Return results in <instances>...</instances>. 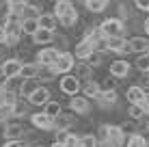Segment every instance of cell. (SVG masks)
I'll use <instances>...</instances> for the list:
<instances>
[{"label":"cell","mask_w":149,"mask_h":147,"mask_svg":"<svg viewBox=\"0 0 149 147\" xmlns=\"http://www.w3.org/2000/svg\"><path fill=\"white\" fill-rule=\"evenodd\" d=\"M138 11H149V0H134Z\"/></svg>","instance_id":"obj_43"},{"label":"cell","mask_w":149,"mask_h":147,"mask_svg":"<svg viewBox=\"0 0 149 147\" xmlns=\"http://www.w3.org/2000/svg\"><path fill=\"white\" fill-rule=\"evenodd\" d=\"M39 87H41L39 78H22V84H19V98H26L28 100Z\"/></svg>","instance_id":"obj_12"},{"label":"cell","mask_w":149,"mask_h":147,"mask_svg":"<svg viewBox=\"0 0 149 147\" xmlns=\"http://www.w3.org/2000/svg\"><path fill=\"white\" fill-rule=\"evenodd\" d=\"M22 61L19 59H7L2 63V72H4V78H19V72H22Z\"/></svg>","instance_id":"obj_9"},{"label":"cell","mask_w":149,"mask_h":147,"mask_svg":"<svg viewBox=\"0 0 149 147\" xmlns=\"http://www.w3.org/2000/svg\"><path fill=\"white\" fill-rule=\"evenodd\" d=\"M37 30H39V22L37 20H22V33H26V35L33 37Z\"/></svg>","instance_id":"obj_32"},{"label":"cell","mask_w":149,"mask_h":147,"mask_svg":"<svg viewBox=\"0 0 149 147\" xmlns=\"http://www.w3.org/2000/svg\"><path fill=\"white\" fill-rule=\"evenodd\" d=\"M80 147H100V139L95 134H84L80 136Z\"/></svg>","instance_id":"obj_33"},{"label":"cell","mask_w":149,"mask_h":147,"mask_svg":"<svg viewBox=\"0 0 149 147\" xmlns=\"http://www.w3.org/2000/svg\"><path fill=\"white\" fill-rule=\"evenodd\" d=\"M100 30H102L104 37H123L125 26H123L121 17H108V20H104V22L100 24Z\"/></svg>","instance_id":"obj_3"},{"label":"cell","mask_w":149,"mask_h":147,"mask_svg":"<svg viewBox=\"0 0 149 147\" xmlns=\"http://www.w3.org/2000/svg\"><path fill=\"white\" fill-rule=\"evenodd\" d=\"M52 39H54V33L52 30H48V28H41L33 35V41L35 43H39V45H48V43H52Z\"/></svg>","instance_id":"obj_20"},{"label":"cell","mask_w":149,"mask_h":147,"mask_svg":"<svg viewBox=\"0 0 149 147\" xmlns=\"http://www.w3.org/2000/svg\"><path fill=\"white\" fill-rule=\"evenodd\" d=\"M84 7L89 9L91 13H102L108 7V0H84Z\"/></svg>","instance_id":"obj_26"},{"label":"cell","mask_w":149,"mask_h":147,"mask_svg":"<svg viewBox=\"0 0 149 147\" xmlns=\"http://www.w3.org/2000/svg\"><path fill=\"white\" fill-rule=\"evenodd\" d=\"M30 123H33L35 128H39V130H54V119L48 117L43 110H41V113H35L33 117H30Z\"/></svg>","instance_id":"obj_11"},{"label":"cell","mask_w":149,"mask_h":147,"mask_svg":"<svg viewBox=\"0 0 149 147\" xmlns=\"http://www.w3.org/2000/svg\"><path fill=\"white\" fill-rule=\"evenodd\" d=\"M7 43V28H4V24H0V45Z\"/></svg>","instance_id":"obj_44"},{"label":"cell","mask_w":149,"mask_h":147,"mask_svg":"<svg viewBox=\"0 0 149 147\" xmlns=\"http://www.w3.org/2000/svg\"><path fill=\"white\" fill-rule=\"evenodd\" d=\"M43 113L48 115V117H52V119H56L61 113H63V106H61L58 102H54V100H50L48 104L43 106Z\"/></svg>","instance_id":"obj_25"},{"label":"cell","mask_w":149,"mask_h":147,"mask_svg":"<svg viewBox=\"0 0 149 147\" xmlns=\"http://www.w3.org/2000/svg\"><path fill=\"white\" fill-rule=\"evenodd\" d=\"M67 136H69V130H56V141L54 143H65Z\"/></svg>","instance_id":"obj_42"},{"label":"cell","mask_w":149,"mask_h":147,"mask_svg":"<svg viewBox=\"0 0 149 147\" xmlns=\"http://www.w3.org/2000/svg\"><path fill=\"white\" fill-rule=\"evenodd\" d=\"M4 28H7V45H17L19 35H22V17L9 15L4 22Z\"/></svg>","instance_id":"obj_2"},{"label":"cell","mask_w":149,"mask_h":147,"mask_svg":"<svg viewBox=\"0 0 149 147\" xmlns=\"http://www.w3.org/2000/svg\"><path fill=\"white\" fill-rule=\"evenodd\" d=\"M97 102H100V106L108 108V106H112L117 102V91H102L100 98H97Z\"/></svg>","instance_id":"obj_24"},{"label":"cell","mask_w":149,"mask_h":147,"mask_svg":"<svg viewBox=\"0 0 149 147\" xmlns=\"http://www.w3.org/2000/svg\"><path fill=\"white\" fill-rule=\"evenodd\" d=\"M69 108L74 110L76 115H86L91 110V102H89V98H84V95H74L71 102H69Z\"/></svg>","instance_id":"obj_10"},{"label":"cell","mask_w":149,"mask_h":147,"mask_svg":"<svg viewBox=\"0 0 149 147\" xmlns=\"http://www.w3.org/2000/svg\"><path fill=\"white\" fill-rule=\"evenodd\" d=\"M39 17H41L39 4H26V9L22 13V20H39Z\"/></svg>","instance_id":"obj_29"},{"label":"cell","mask_w":149,"mask_h":147,"mask_svg":"<svg viewBox=\"0 0 149 147\" xmlns=\"http://www.w3.org/2000/svg\"><path fill=\"white\" fill-rule=\"evenodd\" d=\"M117 89V78L115 76H108V78L102 82V91H115Z\"/></svg>","instance_id":"obj_39"},{"label":"cell","mask_w":149,"mask_h":147,"mask_svg":"<svg viewBox=\"0 0 149 147\" xmlns=\"http://www.w3.org/2000/svg\"><path fill=\"white\" fill-rule=\"evenodd\" d=\"M106 50L127 54L130 52V45H127V39H123V37H106Z\"/></svg>","instance_id":"obj_8"},{"label":"cell","mask_w":149,"mask_h":147,"mask_svg":"<svg viewBox=\"0 0 149 147\" xmlns=\"http://www.w3.org/2000/svg\"><path fill=\"white\" fill-rule=\"evenodd\" d=\"M123 139H125V134H123V130L119 125H108V139H106V143L112 145V147H121Z\"/></svg>","instance_id":"obj_15"},{"label":"cell","mask_w":149,"mask_h":147,"mask_svg":"<svg viewBox=\"0 0 149 147\" xmlns=\"http://www.w3.org/2000/svg\"><path fill=\"white\" fill-rule=\"evenodd\" d=\"M136 69H141V72H149V52H143L136 56Z\"/></svg>","instance_id":"obj_34"},{"label":"cell","mask_w":149,"mask_h":147,"mask_svg":"<svg viewBox=\"0 0 149 147\" xmlns=\"http://www.w3.org/2000/svg\"><path fill=\"white\" fill-rule=\"evenodd\" d=\"M145 33H147V35H149V17H147V20H145Z\"/></svg>","instance_id":"obj_46"},{"label":"cell","mask_w":149,"mask_h":147,"mask_svg":"<svg viewBox=\"0 0 149 147\" xmlns=\"http://www.w3.org/2000/svg\"><path fill=\"white\" fill-rule=\"evenodd\" d=\"M127 45H130V52H136V54L149 52V39H145V37H132V39H127Z\"/></svg>","instance_id":"obj_18"},{"label":"cell","mask_w":149,"mask_h":147,"mask_svg":"<svg viewBox=\"0 0 149 147\" xmlns=\"http://www.w3.org/2000/svg\"><path fill=\"white\" fill-rule=\"evenodd\" d=\"M54 15L58 17V22L63 26H74L78 22V11H76L74 2H56V11Z\"/></svg>","instance_id":"obj_1"},{"label":"cell","mask_w":149,"mask_h":147,"mask_svg":"<svg viewBox=\"0 0 149 147\" xmlns=\"http://www.w3.org/2000/svg\"><path fill=\"white\" fill-rule=\"evenodd\" d=\"M147 76H149V72H147Z\"/></svg>","instance_id":"obj_53"},{"label":"cell","mask_w":149,"mask_h":147,"mask_svg":"<svg viewBox=\"0 0 149 147\" xmlns=\"http://www.w3.org/2000/svg\"><path fill=\"white\" fill-rule=\"evenodd\" d=\"M74 123H76L74 115H65V113H61L58 117L54 119V130H67V128H71Z\"/></svg>","instance_id":"obj_21"},{"label":"cell","mask_w":149,"mask_h":147,"mask_svg":"<svg viewBox=\"0 0 149 147\" xmlns=\"http://www.w3.org/2000/svg\"><path fill=\"white\" fill-rule=\"evenodd\" d=\"M76 69H78V78H80V82H82V80H84V82H86V80H91V69H93V67H89L84 61H82V65H78Z\"/></svg>","instance_id":"obj_37"},{"label":"cell","mask_w":149,"mask_h":147,"mask_svg":"<svg viewBox=\"0 0 149 147\" xmlns=\"http://www.w3.org/2000/svg\"><path fill=\"white\" fill-rule=\"evenodd\" d=\"M26 113H28V102H22V100H17V102L11 106V115H13V119L24 117Z\"/></svg>","instance_id":"obj_30"},{"label":"cell","mask_w":149,"mask_h":147,"mask_svg":"<svg viewBox=\"0 0 149 147\" xmlns=\"http://www.w3.org/2000/svg\"><path fill=\"white\" fill-rule=\"evenodd\" d=\"M61 91H63L65 95H78V91H82V82L78 76H71V74H65L63 78H61Z\"/></svg>","instance_id":"obj_5"},{"label":"cell","mask_w":149,"mask_h":147,"mask_svg":"<svg viewBox=\"0 0 149 147\" xmlns=\"http://www.w3.org/2000/svg\"><path fill=\"white\" fill-rule=\"evenodd\" d=\"M52 147H65V145H63V143H54Z\"/></svg>","instance_id":"obj_48"},{"label":"cell","mask_w":149,"mask_h":147,"mask_svg":"<svg viewBox=\"0 0 149 147\" xmlns=\"http://www.w3.org/2000/svg\"><path fill=\"white\" fill-rule=\"evenodd\" d=\"M145 115H147V119H149V102L145 104Z\"/></svg>","instance_id":"obj_47"},{"label":"cell","mask_w":149,"mask_h":147,"mask_svg":"<svg viewBox=\"0 0 149 147\" xmlns=\"http://www.w3.org/2000/svg\"><path fill=\"white\" fill-rule=\"evenodd\" d=\"M82 93H84V98L89 100H97L102 93V84H97L95 80H86L84 84H82Z\"/></svg>","instance_id":"obj_19"},{"label":"cell","mask_w":149,"mask_h":147,"mask_svg":"<svg viewBox=\"0 0 149 147\" xmlns=\"http://www.w3.org/2000/svg\"><path fill=\"white\" fill-rule=\"evenodd\" d=\"M125 98H127L130 104H141V106H145L149 102V95L145 93V89L138 87V84H132V87L125 91Z\"/></svg>","instance_id":"obj_7"},{"label":"cell","mask_w":149,"mask_h":147,"mask_svg":"<svg viewBox=\"0 0 149 147\" xmlns=\"http://www.w3.org/2000/svg\"><path fill=\"white\" fill-rule=\"evenodd\" d=\"M22 136H24V128L19 123H13V121L4 123V139L7 141H22Z\"/></svg>","instance_id":"obj_13"},{"label":"cell","mask_w":149,"mask_h":147,"mask_svg":"<svg viewBox=\"0 0 149 147\" xmlns=\"http://www.w3.org/2000/svg\"><path fill=\"white\" fill-rule=\"evenodd\" d=\"M0 78H4V72H2V65H0Z\"/></svg>","instance_id":"obj_49"},{"label":"cell","mask_w":149,"mask_h":147,"mask_svg":"<svg viewBox=\"0 0 149 147\" xmlns=\"http://www.w3.org/2000/svg\"><path fill=\"white\" fill-rule=\"evenodd\" d=\"M19 84H22V82H19ZM19 84H17V80H15V78H7V82H4L2 87L7 91H11V93H17L19 95Z\"/></svg>","instance_id":"obj_38"},{"label":"cell","mask_w":149,"mask_h":147,"mask_svg":"<svg viewBox=\"0 0 149 147\" xmlns=\"http://www.w3.org/2000/svg\"><path fill=\"white\" fill-rule=\"evenodd\" d=\"M127 115H130V119H147V115H145V106H141V104H130V108H127Z\"/></svg>","instance_id":"obj_28"},{"label":"cell","mask_w":149,"mask_h":147,"mask_svg":"<svg viewBox=\"0 0 149 147\" xmlns=\"http://www.w3.org/2000/svg\"><path fill=\"white\" fill-rule=\"evenodd\" d=\"M4 147H26V145H24V141H7Z\"/></svg>","instance_id":"obj_45"},{"label":"cell","mask_w":149,"mask_h":147,"mask_svg":"<svg viewBox=\"0 0 149 147\" xmlns=\"http://www.w3.org/2000/svg\"><path fill=\"white\" fill-rule=\"evenodd\" d=\"M147 128H149V125H147Z\"/></svg>","instance_id":"obj_54"},{"label":"cell","mask_w":149,"mask_h":147,"mask_svg":"<svg viewBox=\"0 0 149 147\" xmlns=\"http://www.w3.org/2000/svg\"><path fill=\"white\" fill-rule=\"evenodd\" d=\"M56 2H71V0H56Z\"/></svg>","instance_id":"obj_50"},{"label":"cell","mask_w":149,"mask_h":147,"mask_svg":"<svg viewBox=\"0 0 149 147\" xmlns=\"http://www.w3.org/2000/svg\"><path fill=\"white\" fill-rule=\"evenodd\" d=\"M97 139H102V143H106V139H108V123L100 125V130H97Z\"/></svg>","instance_id":"obj_41"},{"label":"cell","mask_w":149,"mask_h":147,"mask_svg":"<svg viewBox=\"0 0 149 147\" xmlns=\"http://www.w3.org/2000/svg\"><path fill=\"white\" fill-rule=\"evenodd\" d=\"M61 52H63V50L54 48V45L43 48V50L37 54V65H39V67H54V63H56V59H58Z\"/></svg>","instance_id":"obj_6"},{"label":"cell","mask_w":149,"mask_h":147,"mask_svg":"<svg viewBox=\"0 0 149 147\" xmlns=\"http://www.w3.org/2000/svg\"><path fill=\"white\" fill-rule=\"evenodd\" d=\"M35 147H43V145H35Z\"/></svg>","instance_id":"obj_52"},{"label":"cell","mask_w":149,"mask_h":147,"mask_svg":"<svg viewBox=\"0 0 149 147\" xmlns=\"http://www.w3.org/2000/svg\"><path fill=\"white\" fill-rule=\"evenodd\" d=\"M125 147H149V145H147V139H145V136H141V134H130V136H127Z\"/></svg>","instance_id":"obj_31"},{"label":"cell","mask_w":149,"mask_h":147,"mask_svg":"<svg viewBox=\"0 0 149 147\" xmlns=\"http://www.w3.org/2000/svg\"><path fill=\"white\" fill-rule=\"evenodd\" d=\"M54 69L52 67H39V72H37V78H39V82H48V80H52L54 78Z\"/></svg>","instance_id":"obj_35"},{"label":"cell","mask_w":149,"mask_h":147,"mask_svg":"<svg viewBox=\"0 0 149 147\" xmlns=\"http://www.w3.org/2000/svg\"><path fill=\"white\" fill-rule=\"evenodd\" d=\"M39 22V26L41 28H48V30H56V22H58V17L56 15H52V13H41V17L37 20Z\"/></svg>","instance_id":"obj_22"},{"label":"cell","mask_w":149,"mask_h":147,"mask_svg":"<svg viewBox=\"0 0 149 147\" xmlns=\"http://www.w3.org/2000/svg\"><path fill=\"white\" fill-rule=\"evenodd\" d=\"M48 102H50V89L48 87H39L28 98V104H33V106H45Z\"/></svg>","instance_id":"obj_14"},{"label":"cell","mask_w":149,"mask_h":147,"mask_svg":"<svg viewBox=\"0 0 149 147\" xmlns=\"http://www.w3.org/2000/svg\"><path fill=\"white\" fill-rule=\"evenodd\" d=\"M102 61H104V54H102V52H100V50H95V52H93V54H91V56H89V59H86V61H84V63H86V65H89V67H100V65H102Z\"/></svg>","instance_id":"obj_36"},{"label":"cell","mask_w":149,"mask_h":147,"mask_svg":"<svg viewBox=\"0 0 149 147\" xmlns=\"http://www.w3.org/2000/svg\"><path fill=\"white\" fill-rule=\"evenodd\" d=\"M93 52H95V45L82 39V41H80L78 45H76V50H74V56H76V59H80V61H86V59H89Z\"/></svg>","instance_id":"obj_17"},{"label":"cell","mask_w":149,"mask_h":147,"mask_svg":"<svg viewBox=\"0 0 149 147\" xmlns=\"http://www.w3.org/2000/svg\"><path fill=\"white\" fill-rule=\"evenodd\" d=\"M37 72H39L37 63H24L22 72H19V78H37Z\"/></svg>","instance_id":"obj_27"},{"label":"cell","mask_w":149,"mask_h":147,"mask_svg":"<svg viewBox=\"0 0 149 147\" xmlns=\"http://www.w3.org/2000/svg\"><path fill=\"white\" fill-rule=\"evenodd\" d=\"M65 147H80V136H76V134H71L69 132V136L65 139V143H63Z\"/></svg>","instance_id":"obj_40"},{"label":"cell","mask_w":149,"mask_h":147,"mask_svg":"<svg viewBox=\"0 0 149 147\" xmlns=\"http://www.w3.org/2000/svg\"><path fill=\"white\" fill-rule=\"evenodd\" d=\"M127 74H130V63L127 61H112L110 63V76H115L117 80L125 78Z\"/></svg>","instance_id":"obj_16"},{"label":"cell","mask_w":149,"mask_h":147,"mask_svg":"<svg viewBox=\"0 0 149 147\" xmlns=\"http://www.w3.org/2000/svg\"><path fill=\"white\" fill-rule=\"evenodd\" d=\"M28 0H7V7H9V13L11 15H17V17H22L24 9H26Z\"/></svg>","instance_id":"obj_23"},{"label":"cell","mask_w":149,"mask_h":147,"mask_svg":"<svg viewBox=\"0 0 149 147\" xmlns=\"http://www.w3.org/2000/svg\"><path fill=\"white\" fill-rule=\"evenodd\" d=\"M71 2H80V0H71ZM82 2H84V0H82Z\"/></svg>","instance_id":"obj_51"},{"label":"cell","mask_w":149,"mask_h":147,"mask_svg":"<svg viewBox=\"0 0 149 147\" xmlns=\"http://www.w3.org/2000/svg\"><path fill=\"white\" fill-rule=\"evenodd\" d=\"M74 67H76V56L65 50V52L58 54V59H56V63H54L52 69H54L56 74H63V76H65V74H69Z\"/></svg>","instance_id":"obj_4"}]
</instances>
